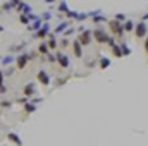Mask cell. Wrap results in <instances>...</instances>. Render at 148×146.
I'll return each mask as SVG.
<instances>
[{"label":"cell","mask_w":148,"mask_h":146,"mask_svg":"<svg viewBox=\"0 0 148 146\" xmlns=\"http://www.w3.org/2000/svg\"><path fill=\"white\" fill-rule=\"evenodd\" d=\"M29 59H31V55H28V53H23V55H19V57H17V60H16V64H17V69H24V67H26V64L29 62Z\"/></svg>","instance_id":"cell-1"},{"label":"cell","mask_w":148,"mask_h":146,"mask_svg":"<svg viewBox=\"0 0 148 146\" xmlns=\"http://www.w3.org/2000/svg\"><path fill=\"white\" fill-rule=\"evenodd\" d=\"M48 29H50V26H48V23H45V26L38 29V33H36V38H45L47 35H48Z\"/></svg>","instance_id":"cell-10"},{"label":"cell","mask_w":148,"mask_h":146,"mask_svg":"<svg viewBox=\"0 0 148 146\" xmlns=\"http://www.w3.org/2000/svg\"><path fill=\"white\" fill-rule=\"evenodd\" d=\"M0 107H3V108H9V107H10V103H9V102H2V103H0Z\"/></svg>","instance_id":"cell-23"},{"label":"cell","mask_w":148,"mask_h":146,"mask_svg":"<svg viewBox=\"0 0 148 146\" xmlns=\"http://www.w3.org/2000/svg\"><path fill=\"white\" fill-rule=\"evenodd\" d=\"M36 77H38V81H40L41 84H45V86H48V84H50V77H48V74L45 72V71H40Z\"/></svg>","instance_id":"cell-7"},{"label":"cell","mask_w":148,"mask_h":146,"mask_svg":"<svg viewBox=\"0 0 148 146\" xmlns=\"http://www.w3.org/2000/svg\"><path fill=\"white\" fill-rule=\"evenodd\" d=\"M109 65H110V60H109V59H102V60H100V67H102V69H105V67H109Z\"/></svg>","instance_id":"cell-16"},{"label":"cell","mask_w":148,"mask_h":146,"mask_svg":"<svg viewBox=\"0 0 148 146\" xmlns=\"http://www.w3.org/2000/svg\"><path fill=\"white\" fill-rule=\"evenodd\" d=\"M59 10H60V12H67V5H66V3H60V5H59Z\"/></svg>","instance_id":"cell-22"},{"label":"cell","mask_w":148,"mask_h":146,"mask_svg":"<svg viewBox=\"0 0 148 146\" xmlns=\"http://www.w3.org/2000/svg\"><path fill=\"white\" fill-rule=\"evenodd\" d=\"M134 31H136V36L138 38H145L147 36V24L145 23H138L134 26Z\"/></svg>","instance_id":"cell-2"},{"label":"cell","mask_w":148,"mask_h":146,"mask_svg":"<svg viewBox=\"0 0 148 146\" xmlns=\"http://www.w3.org/2000/svg\"><path fill=\"white\" fill-rule=\"evenodd\" d=\"M74 55L76 57H83V45L79 43V40H74Z\"/></svg>","instance_id":"cell-8"},{"label":"cell","mask_w":148,"mask_h":146,"mask_svg":"<svg viewBox=\"0 0 148 146\" xmlns=\"http://www.w3.org/2000/svg\"><path fill=\"white\" fill-rule=\"evenodd\" d=\"M24 110H26V112H35V110H36V105H33V103H28V105L24 107Z\"/></svg>","instance_id":"cell-18"},{"label":"cell","mask_w":148,"mask_h":146,"mask_svg":"<svg viewBox=\"0 0 148 146\" xmlns=\"http://www.w3.org/2000/svg\"><path fill=\"white\" fill-rule=\"evenodd\" d=\"M122 28H124L126 31H133V29H134V23H133V21H127V23H124Z\"/></svg>","instance_id":"cell-14"},{"label":"cell","mask_w":148,"mask_h":146,"mask_svg":"<svg viewBox=\"0 0 148 146\" xmlns=\"http://www.w3.org/2000/svg\"><path fill=\"white\" fill-rule=\"evenodd\" d=\"M67 24H69V23H62V24H60V26L55 29V33H60V31H64V29L67 28Z\"/></svg>","instance_id":"cell-19"},{"label":"cell","mask_w":148,"mask_h":146,"mask_svg":"<svg viewBox=\"0 0 148 146\" xmlns=\"http://www.w3.org/2000/svg\"><path fill=\"white\" fill-rule=\"evenodd\" d=\"M40 28H41V21H40V19H36V21H35V24H33L29 29H31V31H38Z\"/></svg>","instance_id":"cell-15"},{"label":"cell","mask_w":148,"mask_h":146,"mask_svg":"<svg viewBox=\"0 0 148 146\" xmlns=\"http://www.w3.org/2000/svg\"><path fill=\"white\" fill-rule=\"evenodd\" d=\"M10 62H12V57H3L2 59V65H9Z\"/></svg>","instance_id":"cell-20"},{"label":"cell","mask_w":148,"mask_h":146,"mask_svg":"<svg viewBox=\"0 0 148 146\" xmlns=\"http://www.w3.org/2000/svg\"><path fill=\"white\" fill-rule=\"evenodd\" d=\"M7 138H9L12 143H16L17 146H23V141H21V138H19L17 134H14V132H9V134H7Z\"/></svg>","instance_id":"cell-11"},{"label":"cell","mask_w":148,"mask_h":146,"mask_svg":"<svg viewBox=\"0 0 148 146\" xmlns=\"http://www.w3.org/2000/svg\"><path fill=\"white\" fill-rule=\"evenodd\" d=\"M90 35H91L90 31H83V33L79 35V38H77V40H79V43H81V45H84V46H86V45H90V41H91V36H90Z\"/></svg>","instance_id":"cell-6"},{"label":"cell","mask_w":148,"mask_h":146,"mask_svg":"<svg viewBox=\"0 0 148 146\" xmlns=\"http://www.w3.org/2000/svg\"><path fill=\"white\" fill-rule=\"evenodd\" d=\"M121 50H122V53H124V55H129V53H131V50H129V46H127V45H121Z\"/></svg>","instance_id":"cell-17"},{"label":"cell","mask_w":148,"mask_h":146,"mask_svg":"<svg viewBox=\"0 0 148 146\" xmlns=\"http://www.w3.org/2000/svg\"><path fill=\"white\" fill-rule=\"evenodd\" d=\"M93 36H95V40H97L98 43H107V40H109V35H107V33H103L102 29L93 31Z\"/></svg>","instance_id":"cell-4"},{"label":"cell","mask_w":148,"mask_h":146,"mask_svg":"<svg viewBox=\"0 0 148 146\" xmlns=\"http://www.w3.org/2000/svg\"><path fill=\"white\" fill-rule=\"evenodd\" d=\"M109 26H110V29H112V33H115L117 36H122V31H124V28L117 23V21H110L109 23Z\"/></svg>","instance_id":"cell-5"},{"label":"cell","mask_w":148,"mask_h":146,"mask_svg":"<svg viewBox=\"0 0 148 146\" xmlns=\"http://www.w3.org/2000/svg\"><path fill=\"white\" fill-rule=\"evenodd\" d=\"M55 59H57V62H59L60 67H69V59H67V55H64L62 52H57Z\"/></svg>","instance_id":"cell-3"},{"label":"cell","mask_w":148,"mask_h":146,"mask_svg":"<svg viewBox=\"0 0 148 146\" xmlns=\"http://www.w3.org/2000/svg\"><path fill=\"white\" fill-rule=\"evenodd\" d=\"M2 84H3V74L0 72V86H2Z\"/></svg>","instance_id":"cell-25"},{"label":"cell","mask_w":148,"mask_h":146,"mask_svg":"<svg viewBox=\"0 0 148 146\" xmlns=\"http://www.w3.org/2000/svg\"><path fill=\"white\" fill-rule=\"evenodd\" d=\"M145 50H147V53H148V38L145 40Z\"/></svg>","instance_id":"cell-26"},{"label":"cell","mask_w":148,"mask_h":146,"mask_svg":"<svg viewBox=\"0 0 148 146\" xmlns=\"http://www.w3.org/2000/svg\"><path fill=\"white\" fill-rule=\"evenodd\" d=\"M55 45H57L55 38H53V36H50V41H48V46H50V48H55Z\"/></svg>","instance_id":"cell-21"},{"label":"cell","mask_w":148,"mask_h":146,"mask_svg":"<svg viewBox=\"0 0 148 146\" xmlns=\"http://www.w3.org/2000/svg\"><path fill=\"white\" fill-rule=\"evenodd\" d=\"M38 52L47 55V53H48V45H47V43H40V45H38Z\"/></svg>","instance_id":"cell-13"},{"label":"cell","mask_w":148,"mask_h":146,"mask_svg":"<svg viewBox=\"0 0 148 146\" xmlns=\"http://www.w3.org/2000/svg\"><path fill=\"white\" fill-rule=\"evenodd\" d=\"M23 93H24L26 96L35 95V84H26V86H24V89H23Z\"/></svg>","instance_id":"cell-12"},{"label":"cell","mask_w":148,"mask_h":146,"mask_svg":"<svg viewBox=\"0 0 148 146\" xmlns=\"http://www.w3.org/2000/svg\"><path fill=\"white\" fill-rule=\"evenodd\" d=\"M16 10L23 12V14H31V5H28V3H19V5L16 7Z\"/></svg>","instance_id":"cell-9"},{"label":"cell","mask_w":148,"mask_h":146,"mask_svg":"<svg viewBox=\"0 0 148 146\" xmlns=\"http://www.w3.org/2000/svg\"><path fill=\"white\" fill-rule=\"evenodd\" d=\"M0 31H3V28H2V26H0Z\"/></svg>","instance_id":"cell-27"},{"label":"cell","mask_w":148,"mask_h":146,"mask_svg":"<svg viewBox=\"0 0 148 146\" xmlns=\"http://www.w3.org/2000/svg\"><path fill=\"white\" fill-rule=\"evenodd\" d=\"M0 93H2V95H3V93H7V88H5V86H3V84H2V86H0Z\"/></svg>","instance_id":"cell-24"}]
</instances>
